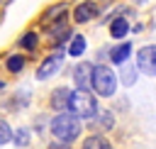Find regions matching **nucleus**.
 <instances>
[{
	"label": "nucleus",
	"mask_w": 156,
	"mask_h": 149,
	"mask_svg": "<svg viewBox=\"0 0 156 149\" xmlns=\"http://www.w3.org/2000/svg\"><path fill=\"white\" fill-rule=\"evenodd\" d=\"M51 134H54L58 142L68 144V142H73V139L80 137V120H78L73 112H58V115L51 120Z\"/></svg>",
	"instance_id": "1"
},
{
	"label": "nucleus",
	"mask_w": 156,
	"mask_h": 149,
	"mask_svg": "<svg viewBox=\"0 0 156 149\" xmlns=\"http://www.w3.org/2000/svg\"><path fill=\"white\" fill-rule=\"evenodd\" d=\"M90 85H93V90H95L98 95L107 98V95L115 93L117 78H115V73H112L107 66H95V68H93V81H90Z\"/></svg>",
	"instance_id": "2"
},
{
	"label": "nucleus",
	"mask_w": 156,
	"mask_h": 149,
	"mask_svg": "<svg viewBox=\"0 0 156 149\" xmlns=\"http://www.w3.org/2000/svg\"><path fill=\"white\" fill-rule=\"evenodd\" d=\"M71 112L80 120V117H93V115H98V103H95V98L88 93V90H73V95H71Z\"/></svg>",
	"instance_id": "3"
},
{
	"label": "nucleus",
	"mask_w": 156,
	"mask_h": 149,
	"mask_svg": "<svg viewBox=\"0 0 156 149\" xmlns=\"http://www.w3.org/2000/svg\"><path fill=\"white\" fill-rule=\"evenodd\" d=\"M136 68L146 76H156V46H144L136 54Z\"/></svg>",
	"instance_id": "4"
},
{
	"label": "nucleus",
	"mask_w": 156,
	"mask_h": 149,
	"mask_svg": "<svg viewBox=\"0 0 156 149\" xmlns=\"http://www.w3.org/2000/svg\"><path fill=\"white\" fill-rule=\"evenodd\" d=\"M61 66H63V54H51V56H46L44 64L37 68V78H51Z\"/></svg>",
	"instance_id": "5"
},
{
	"label": "nucleus",
	"mask_w": 156,
	"mask_h": 149,
	"mask_svg": "<svg viewBox=\"0 0 156 149\" xmlns=\"http://www.w3.org/2000/svg\"><path fill=\"white\" fill-rule=\"evenodd\" d=\"M100 15V5L98 2H80L76 10H73V17H76V22H88V20H93V17H98Z\"/></svg>",
	"instance_id": "6"
},
{
	"label": "nucleus",
	"mask_w": 156,
	"mask_h": 149,
	"mask_svg": "<svg viewBox=\"0 0 156 149\" xmlns=\"http://www.w3.org/2000/svg\"><path fill=\"white\" fill-rule=\"evenodd\" d=\"M71 90L68 88H56L54 93H51V107L54 110H58V112H63L66 107H71Z\"/></svg>",
	"instance_id": "7"
},
{
	"label": "nucleus",
	"mask_w": 156,
	"mask_h": 149,
	"mask_svg": "<svg viewBox=\"0 0 156 149\" xmlns=\"http://www.w3.org/2000/svg\"><path fill=\"white\" fill-rule=\"evenodd\" d=\"M129 54H132V44H129V42H122V44H117V46L110 51V59H112V64L122 66V64L129 59Z\"/></svg>",
	"instance_id": "8"
},
{
	"label": "nucleus",
	"mask_w": 156,
	"mask_h": 149,
	"mask_svg": "<svg viewBox=\"0 0 156 149\" xmlns=\"http://www.w3.org/2000/svg\"><path fill=\"white\" fill-rule=\"evenodd\" d=\"M93 68H95V66H88V64H80V66L76 68V81H78L80 90H85V85H90V81H93Z\"/></svg>",
	"instance_id": "9"
},
{
	"label": "nucleus",
	"mask_w": 156,
	"mask_h": 149,
	"mask_svg": "<svg viewBox=\"0 0 156 149\" xmlns=\"http://www.w3.org/2000/svg\"><path fill=\"white\" fill-rule=\"evenodd\" d=\"M127 32H129V22H127L124 17H117V20L110 22V34H112L115 39H122Z\"/></svg>",
	"instance_id": "10"
},
{
	"label": "nucleus",
	"mask_w": 156,
	"mask_h": 149,
	"mask_svg": "<svg viewBox=\"0 0 156 149\" xmlns=\"http://www.w3.org/2000/svg\"><path fill=\"white\" fill-rule=\"evenodd\" d=\"M83 149H112V147H110V142H107L105 137L93 134V137H88V139L83 142Z\"/></svg>",
	"instance_id": "11"
},
{
	"label": "nucleus",
	"mask_w": 156,
	"mask_h": 149,
	"mask_svg": "<svg viewBox=\"0 0 156 149\" xmlns=\"http://www.w3.org/2000/svg\"><path fill=\"white\" fill-rule=\"evenodd\" d=\"M85 51V37H80V34H76L73 39H71V46H68V54L71 56H80Z\"/></svg>",
	"instance_id": "12"
},
{
	"label": "nucleus",
	"mask_w": 156,
	"mask_h": 149,
	"mask_svg": "<svg viewBox=\"0 0 156 149\" xmlns=\"http://www.w3.org/2000/svg\"><path fill=\"white\" fill-rule=\"evenodd\" d=\"M24 68V59L20 56V54H12L10 59H7V71H12V73H20Z\"/></svg>",
	"instance_id": "13"
},
{
	"label": "nucleus",
	"mask_w": 156,
	"mask_h": 149,
	"mask_svg": "<svg viewBox=\"0 0 156 149\" xmlns=\"http://www.w3.org/2000/svg\"><path fill=\"white\" fill-rule=\"evenodd\" d=\"M95 127H100V129H110L112 127V112H100V115H95Z\"/></svg>",
	"instance_id": "14"
},
{
	"label": "nucleus",
	"mask_w": 156,
	"mask_h": 149,
	"mask_svg": "<svg viewBox=\"0 0 156 149\" xmlns=\"http://www.w3.org/2000/svg\"><path fill=\"white\" fill-rule=\"evenodd\" d=\"M15 144L27 147V144H29V129H17V132H15Z\"/></svg>",
	"instance_id": "15"
},
{
	"label": "nucleus",
	"mask_w": 156,
	"mask_h": 149,
	"mask_svg": "<svg viewBox=\"0 0 156 149\" xmlns=\"http://www.w3.org/2000/svg\"><path fill=\"white\" fill-rule=\"evenodd\" d=\"M10 139H12V129H10L7 122H2V125H0V144H7Z\"/></svg>",
	"instance_id": "16"
},
{
	"label": "nucleus",
	"mask_w": 156,
	"mask_h": 149,
	"mask_svg": "<svg viewBox=\"0 0 156 149\" xmlns=\"http://www.w3.org/2000/svg\"><path fill=\"white\" fill-rule=\"evenodd\" d=\"M22 46H24V49H34V46H37V34H34V32H27V34L22 37Z\"/></svg>",
	"instance_id": "17"
},
{
	"label": "nucleus",
	"mask_w": 156,
	"mask_h": 149,
	"mask_svg": "<svg viewBox=\"0 0 156 149\" xmlns=\"http://www.w3.org/2000/svg\"><path fill=\"white\" fill-rule=\"evenodd\" d=\"M49 149H71V147H68V144H63V142H54Z\"/></svg>",
	"instance_id": "18"
},
{
	"label": "nucleus",
	"mask_w": 156,
	"mask_h": 149,
	"mask_svg": "<svg viewBox=\"0 0 156 149\" xmlns=\"http://www.w3.org/2000/svg\"><path fill=\"white\" fill-rule=\"evenodd\" d=\"M0 85H2V83H0Z\"/></svg>",
	"instance_id": "19"
}]
</instances>
